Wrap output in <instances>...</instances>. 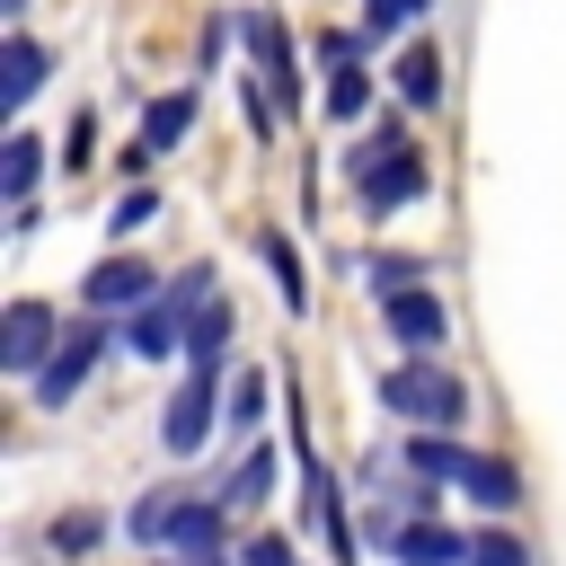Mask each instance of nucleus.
I'll return each mask as SVG.
<instances>
[{
	"instance_id": "nucleus-13",
	"label": "nucleus",
	"mask_w": 566,
	"mask_h": 566,
	"mask_svg": "<svg viewBox=\"0 0 566 566\" xmlns=\"http://www.w3.org/2000/svg\"><path fill=\"white\" fill-rule=\"evenodd\" d=\"M168 557H221V513H212V504H177Z\"/></svg>"
},
{
	"instance_id": "nucleus-17",
	"label": "nucleus",
	"mask_w": 566,
	"mask_h": 566,
	"mask_svg": "<svg viewBox=\"0 0 566 566\" xmlns=\"http://www.w3.org/2000/svg\"><path fill=\"white\" fill-rule=\"evenodd\" d=\"M256 248H265V265H274V292H283V310H310V283H301V248H292L283 230H265Z\"/></svg>"
},
{
	"instance_id": "nucleus-8",
	"label": "nucleus",
	"mask_w": 566,
	"mask_h": 566,
	"mask_svg": "<svg viewBox=\"0 0 566 566\" xmlns=\"http://www.w3.org/2000/svg\"><path fill=\"white\" fill-rule=\"evenodd\" d=\"M195 133V88H168V97H150L142 106V142H133V168L142 159H159V150H177Z\"/></svg>"
},
{
	"instance_id": "nucleus-14",
	"label": "nucleus",
	"mask_w": 566,
	"mask_h": 566,
	"mask_svg": "<svg viewBox=\"0 0 566 566\" xmlns=\"http://www.w3.org/2000/svg\"><path fill=\"white\" fill-rule=\"evenodd\" d=\"M398 97H407V106H433V97H442V53H433V44H407V53H398Z\"/></svg>"
},
{
	"instance_id": "nucleus-26",
	"label": "nucleus",
	"mask_w": 566,
	"mask_h": 566,
	"mask_svg": "<svg viewBox=\"0 0 566 566\" xmlns=\"http://www.w3.org/2000/svg\"><path fill=\"white\" fill-rule=\"evenodd\" d=\"M424 0H371V35H389V27H407Z\"/></svg>"
},
{
	"instance_id": "nucleus-27",
	"label": "nucleus",
	"mask_w": 566,
	"mask_h": 566,
	"mask_svg": "<svg viewBox=\"0 0 566 566\" xmlns=\"http://www.w3.org/2000/svg\"><path fill=\"white\" fill-rule=\"evenodd\" d=\"M62 159H71V168H88V115H71V133H62Z\"/></svg>"
},
{
	"instance_id": "nucleus-2",
	"label": "nucleus",
	"mask_w": 566,
	"mask_h": 566,
	"mask_svg": "<svg viewBox=\"0 0 566 566\" xmlns=\"http://www.w3.org/2000/svg\"><path fill=\"white\" fill-rule=\"evenodd\" d=\"M354 195H363V212H398V203L424 195V159H416V142L398 124H380L371 142H354Z\"/></svg>"
},
{
	"instance_id": "nucleus-3",
	"label": "nucleus",
	"mask_w": 566,
	"mask_h": 566,
	"mask_svg": "<svg viewBox=\"0 0 566 566\" xmlns=\"http://www.w3.org/2000/svg\"><path fill=\"white\" fill-rule=\"evenodd\" d=\"M380 407L389 416H407V424H469V398H460V380L442 371V363H424V354H407L398 371H380Z\"/></svg>"
},
{
	"instance_id": "nucleus-9",
	"label": "nucleus",
	"mask_w": 566,
	"mask_h": 566,
	"mask_svg": "<svg viewBox=\"0 0 566 566\" xmlns=\"http://www.w3.org/2000/svg\"><path fill=\"white\" fill-rule=\"evenodd\" d=\"M239 35L256 44V71H265V80L283 88V106H292V97H301V71H292V35H283L265 9H248V18H239Z\"/></svg>"
},
{
	"instance_id": "nucleus-22",
	"label": "nucleus",
	"mask_w": 566,
	"mask_h": 566,
	"mask_svg": "<svg viewBox=\"0 0 566 566\" xmlns=\"http://www.w3.org/2000/svg\"><path fill=\"white\" fill-rule=\"evenodd\" d=\"M150 212H159V195H150V186H133V195H115L106 230H115V239H133V230H150Z\"/></svg>"
},
{
	"instance_id": "nucleus-10",
	"label": "nucleus",
	"mask_w": 566,
	"mask_h": 566,
	"mask_svg": "<svg viewBox=\"0 0 566 566\" xmlns=\"http://www.w3.org/2000/svg\"><path fill=\"white\" fill-rule=\"evenodd\" d=\"M380 310H389V336H398V345H416V354H424V345H442V301H433V292H416V283H407V292H389Z\"/></svg>"
},
{
	"instance_id": "nucleus-15",
	"label": "nucleus",
	"mask_w": 566,
	"mask_h": 566,
	"mask_svg": "<svg viewBox=\"0 0 566 566\" xmlns=\"http://www.w3.org/2000/svg\"><path fill=\"white\" fill-rule=\"evenodd\" d=\"M177 504H186L177 486H150V495H142L133 513H124V531H133L142 548H168V522H177Z\"/></svg>"
},
{
	"instance_id": "nucleus-25",
	"label": "nucleus",
	"mask_w": 566,
	"mask_h": 566,
	"mask_svg": "<svg viewBox=\"0 0 566 566\" xmlns=\"http://www.w3.org/2000/svg\"><path fill=\"white\" fill-rule=\"evenodd\" d=\"M248 566H301V557H292V539L265 531V539H248Z\"/></svg>"
},
{
	"instance_id": "nucleus-18",
	"label": "nucleus",
	"mask_w": 566,
	"mask_h": 566,
	"mask_svg": "<svg viewBox=\"0 0 566 566\" xmlns=\"http://www.w3.org/2000/svg\"><path fill=\"white\" fill-rule=\"evenodd\" d=\"M221 416H230V433H256L265 424V371H239L230 398H221Z\"/></svg>"
},
{
	"instance_id": "nucleus-6",
	"label": "nucleus",
	"mask_w": 566,
	"mask_h": 566,
	"mask_svg": "<svg viewBox=\"0 0 566 566\" xmlns=\"http://www.w3.org/2000/svg\"><path fill=\"white\" fill-rule=\"evenodd\" d=\"M97 354H106V336H97V327H71V336L53 345V363L35 371V407H71V389L97 371Z\"/></svg>"
},
{
	"instance_id": "nucleus-1",
	"label": "nucleus",
	"mask_w": 566,
	"mask_h": 566,
	"mask_svg": "<svg viewBox=\"0 0 566 566\" xmlns=\"http://www.w3.org/2000/svg\"><path fill=\"white\" fill-rule=\"evenodd\" d=\"M407 469H416V478H451V486H469V504H486V513H504V504H522V478H513L504 460H486V451H469V442H451L442 424H424V433H407Z\"/></svg>"
},
{
	"instance_id": "nucleus-5",
	"label": "nucleus",
	"mask_w": 566,
	"mask_h": 566,
	"mask_svg": "<svg viewBox=\"0 0 566 566\" xmlns=\"http://www.w3.org/2000/svg\"><path fill=\"white\" fill-rule=\"evenodd\" d=\"M44 363H53V310H44V301H9V310H0V371L35 380Z\"/></svg>"
},
{
	"instance_id": "nucleus-23",
	"label": "nucleus",
	"mask_w": 566,
	"mask_h": 566,
	"mask_svg": "<svg viewBox=\"0 0 566 566\" xmlns=\"http://www.w3.org/2000/svg\"><path fill=\"white\" fill-rule=\"evenodd\" d=\"M469 566H531V548L504 539V531H478V539H469Z\"/></svg>"
},
{
	"instance_id": "nucleus-12",
	"label": "nucleus",
	"mask_w": 566,
	"mask_h": 566,
	"mask_svg": "<svg viewBox=\"0 0 566 566\" xmlns=\"http://www.w3.org/2000/svg\"><path fill=\"white\" fill-rule=\"evenodd\" d=\"M398 566H469V539H460V531H442V522L424 513V522H407V531H398Z\"/></svg>"
},
{
	"instance_id": "nucleus-28",
	"label": "nucleus",
	"mask_w": 566,
	"mask_h": 566,
	"mask_svg": "<svg viewBox=\"0 0 566 566\" xmlns=\"http://www.w3.org/2000/svg\"><path fill=\"white\" fill-rule=\"evenodd\" d=\"M0 18H27V0H0Z\"/></svg>"
},
{
	"instance_id": "nucleus-4",
	"label": "nucleus",
	"mask_w": 566,
	"mask_h": 566,
	"mask_svg": "<svg viewBox=\"0 0 566 566\" xmlns=\"http://www.w3.org/2000/svg\"><path fill=\"white\" fill-rule=\"evenodd\" d=\"M212 398H221V354H186V380H177V398H168V416H159V442H168L177 460H195V451L212 442Z\"/></svg>"
},
{
	"instance_id": "nucleus-24",
	"label": "nucleus",
	"mask_w": 566,
	"mask_h": 566,
	"mask_svg": "<svg viewBox=\"0 0 566 566\" xmlns=\"http://www.w3.org/2000/svg\"><path fill=\"white\" fill-rule=\"evenodd\" d=\"M53 548H62V557H88V548H97V513H62V522H53Z\"/></svg>"
},
{
	"instance_id": "nucleus-7",
	"label": "nucleus",
	"mask_w": 566,
	"mask_h": 566,
	"mask_svg": "<svg viewBox=\"0 0 566 566\" xmlns=\"http://www.w3.org/2000/svg\"><path fill=\"white\" fill-rule=\"evenodd\" d=\"M80 292H88V310H142V301H159V274L142 256H106Z\"/></svg>"
},
{
	"instance_id": "nucleus-20",
	"label": "nucleus",
	"mask_w": 566,
	"mask_h": 566,
	"mask_svg": "<svg viewBox=\"0 0 566 566\" xmlns=\"http://www.w3.org/2000/svg\"><path fill=\"white\" fill-rule=\"evenodd\" d=\"M221 345H230V301H203L186 318V354H221Z\"/></svg>"
},
{
	"instance_id": "nucleus-16",
	"label": "nucleus",
	"mask_w": 566,
	"mask_h": 566,
	"mask_svg": "<svg viewBox=\"0 0 566 566\" xmlns=\"http://www.w3.org/2000/svg\"><path fill=\"white\" fill-rule=\"evenodd\" d=\"M35 168H44V142H35V133H9V159H0V195H9V203H27V195H35Z\"/></svg>"
},
{
	"instance_id": "nucleus-29",
	"label": "nucleus",
	"mask_w": 566,
	"mask_h": 566,
	"mask_svg": "<svg viewBox=\"0 0 566 566\" xmlns=\"http://www.w3.org/2000/svg\"><path fill=\"white\" fill-rule=\"evenodd\" d=\"M203 566H221V557H203Z\"/></svg>"
},
{
	"instance_id": "nucleus-21",
	"label": "nucleus",
	"mask_w": 566,
	"mask_h": 566,
	"mask_svg": "<svg viewBox=\"0 0 566 566\" xmlns=\"http://www.w3.org/2000/svg\"><path fill=\"white\" fill-rule=\"evenodd\" d=\"M265 486H274V451H248L230 469V504H265Z\"/></svg>"
},
{
	"instance_id": "nucleus-11",
	"label": "nucleus",
	"mask_w": 566,
	"mask_h": 566,
	"mask_svg": "<svg viewBox=\"0 0 566 566\" xmlns=\"http://www.w3.org/2000/svg\"><path fill=\"white\" fill-rule=\"evenodd\" d=\"M35 88H44V44H35V35H9V44H0V106L18 115Z\"/></svg>"
},
{
	"instance_id": "nucleus-19",
	"label": "nucleus",
	"mask_w": 566,
	"mask_h": 566,
	"mask_svg": "<svg viewBox=\"0 0 566 566\" xmlns=\"http://www.w3.org/2000/svg\"><path fill=\"white\" fill-rule=\"evenodd\" d=\"M363 106H371V80H363L354 62H336V80H327V115H336V124H354Z\"/></svg>"
}]
</instances>
